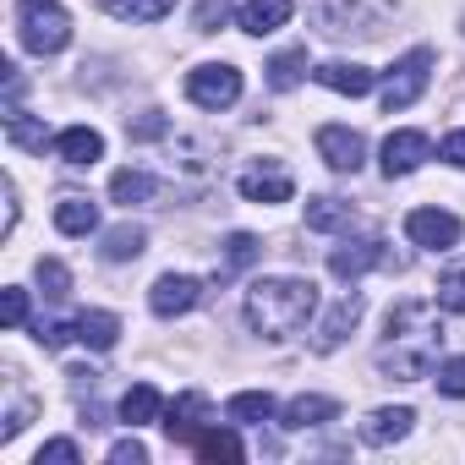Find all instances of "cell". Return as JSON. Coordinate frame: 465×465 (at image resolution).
<instances>
[{
    "label": "cell",
    "instance_id": "cell-5",
    "mask_svg": "<svg viewBox=\"0 0 465 465\" xmlns=\"http://www.w3.org/2000/svg\"><path fill=\"white\" fill-rule=\"evenodd\" d=\"M186 99L197 110H230L242 99V72L224 66V61H208V66H192L186 72Z\"/></svg>",
    "mask_w": 465,
    "mask_h": 465
},
{
    "label": "cell",
    "instance_id": "cell-39",
    "mask_svg": "<svg viewBox=\"0 0 465 465\" xmlns=\"http://www.w3.org/2000/svg\"><path fill=\"white\" fill-rule=\"evenodd\" d=\"M438 153H443V159H449V164H454V170H465V132H449V137H443V148H438Z\"/></svg>",
    "mask_w": 465,
    "mask_h": 465
},
{
    "label": "cell",
    "instance_id": "cell-12",
    "mask_svg": "<svg viewBox=\"0 0 465 465\" xmlns=\"http://www.w3.org/2000/svg\"><path fill=\"white\" fill-rule=\"evenodd\" d=\"M203 427H208V400H203L197 389L175 394V405L164 411V432H170V443H192Z\"/></svg>",
    "mask_w": 465,
    "mask_h": 465
},
{
    "label": "cell",
    "instance_id": "cell-21",
    "mask_svg": "<svg viewBox=\"0 0 465 465\" xmlns=\"http://www.w3.org/2000/svg\"><path fill=\"white\" fill-rule=\"evenodd\" d=\"M159 416H164V400H159L153 383H137V389L121 394V421L126 427H143V421H159Z\"/></svg>",
    "mask_w": 465,
    "mask_h": 465
},
{
    "label": "cell",
    "instance_id": "cell-29",
    "mask_svg": "<svg viewBox=\"0 0 465 465\" xmlns=\"http://www.w3.org/2000/svg\"><path fill=\"white\" fill-rule=\"evenodd\" d=\"M340 224H351V203H340V197H312L307 203V230H340Z\"/></svg>",
    "mask_w": 465,
    "mask_h": 465
},
{
    "label": "cell",
    "instance_id": "cell-26",
    "mask_svg": "<svg viewBox=\"0 0 465 465\" xmlns=\"http://www.w3.org/2000/svg\"><path fill=\"white\" fill-rule=\"evenodd\" d=\"M143 247H148V236H143V224H115L110 236H104V247H99V252H104L110 263H126V258H137Z\"/></svg>",
    "mask_w": 465,
    "mask_h": 465
},
{
    "label": "cell",
    "instance_id": "cell-37",
    "mask_svg": "<svg viewBox=\"0 0 465 465\" xmlns=\"http://www.w3.org/2000/svg\"><path fill=\"white\" fill-rule=\"evenodd\" d=\"M28 323V291H6V329H23Z\"/></svg>",
    "mask_w": 465,
    "mask_h": 465
},
{
    "label": "cell",
    "instance_id": "cell-30",
    "mask_svg": "<svg viewBox=\"0 0 465 465\" xmlns=\"http://www.w3.org/2000/svg\"><path fill=\"white\" fill-rule=\"evenodd\" d=\"M34 274H39V291H45L50 302H66V296H72V274H66V263H61V258H39V269H34Z\"/></svg>",
    "mask_w": 465,
    "mask_h": 465
},
{
    "label": "cell",
    "instance_id": "cell-13",
    "mask_svg": "<svg viewBox=\"0 0 465 465\" xmlns=\"http://www.w3.org/2000/svg\"><path fill=\"white\" fill-rule=\"evenodd\" d=\"M427 153H432V143L421 132H389V143H383V175L389 181L394 175H411V170H421Z\"/></svg>",
    "mask_w": 465,
    "mask_h": 465
},
{
    "label": "cell",
    "instance_id": "cell-32",
    "mask_svg": "<svg viewBox=\"0 0 465 465\" xmlns=\"http://www.w3.org/2000/svg\"><path fill=\"white\" fill-rule=\"evenodd\" d=\"M6 137H12L17 148H45V126H39V121H28L23 110H12V115H6Z\"/></svg>",
    "mask_w": 465,
    "mask_h": 465
},
{
    "label": "cell",
    "instance_id": "cell-35",
    "mask_svg": "<svg viewBox=\"0 0 465 465\" xmlns=\"http://www.w3.org/2000/svg\"><path fill=\"white\" fill-rule=\"evenodd\" d=\"M45 460H55V465H77V460H83V449H77L72 438H50V443L39 449V460H34V465H45Z\"/></svg>",
    "mask_w": 465,
    "mask_h": 465
},
{
    "label": "cell",
    "instance_id": "cell-8",
    "mask_svg": "<svg viewBox=\"0 0 465 465\" xmlns=\"http://www.w3.org/2000/svg\"><path fill=\"white\" fill-rule=\"evenodd\" d=\"M318 153H323L329 170L356 175L361 159H367V143H361V132H351V126H318Z\"/></svg>",
    "mask_w": 465,
    "mask_h": 465
},
{
    "label": "cell",
    "instance_id": "cell-16",
    "mask_svg": "<svg viewBox=\"0 0 465 465\" xmlns=\"http://www.w3.org/2000/svg\"><path fill=\"white\" fill-rule=\"evenodd\" d=\"M291 12H296V0H247V6H242V34L263 39V34L285 28V23H291Z\"/></svg>",
    "mask_w": 465,
    "mask_h": 465
},
{
    "label": "cell",
    "instance_id": "cell-25",
    "mask_svg": "<svg viewBox=\"0 0 465 465\" xmlns=\"http://www.w3.org/2000/svg\"><path fill=\"white\" fill-rule=\"evenodd\" d=\"M104 12L121 23H159L175 12V0H104Z\"/></svg>",
    "mask_w": 465,
    "mask_h": 465
},
{
    "label": "cell",
    "instance_id": "cell-11",
    "mask_svg": "<svg viewBox=\"0 0 465 465\" xmlns=\"http://www.w3.org/2000/svg\"><path fill=\"white\" fill-rule=\"evenodd\" d=\"M291 192H296V181H291V170L274 164V159L242 170V197H247V203H285Z\"/></svg>",
    "mask_w": 465,
    "mask_h": 465
},
{
    "label": "cell",
    "instance_id": "cell-24",
    "mask_svg": "<svg viewBox=\"0 0 465 465\" xmlns=\"http://www.w3.org/2000/svg\"><path fill=\"white\" fill-rule=\"evenodd\" d=\"M153 192H159V181H153L148 170H115V175H110V197L126 203V208H132V203H148Z\"/></svg>",
    "mask_w": 465,
    "mask_h": 465
},
{
    "label": "cell",
    "instance_id": "cell-14",
    "mask_svg": "<svg viewBox=\"0 0 465 465\" xmlns=\"http://www.w3.org/2000/svg\"><path fill=\"white\" fill-rule=\"evenodd\" d=\"M411 421H416V411H411V405H378V411L361 421V443L389 449V443H400V438L411 432Z\"/></svg>",
    "mask_w": 465,
    "mask_h": 465
},
{
    "label": "cell",
    "instance_id": "cell-19",
    "mask_svg": "<svg viewBox=\"0 0 465 465\" xmlns=\"http://www.w3.org/2000/svg\"><path fill=\"white\" fill-rule=\"evenodd\" d=\"M224 416L236 421V427H263V421L274 416V394H269V389H242V394H230Z\"/></svg>",
    "mask_w": 465,
    "mask_h": 465
},
{
    "label": "cell",
    "instance_id": "cell-7",
    "mask_svg": "<svg viewBox=\"0 0 465 465\" xmlns=\"http://www.w3.org/2000/svg\"><path fill=\"white\" fill-rule=\"evenodd\" d=\"M383 263V236H345L334 252H329V274L334 280H361L367 269Z\"/></svg>",
    "mask_w": 465,
    "mask_h": 465
},
{
    "label": "cell",
    "instance_id": "cell-1",
    "mask_svg": "<svg viewBox=\"0 0 465 465\" xmlns=\"http://www.w3.org/2000/svg\"><path fill=\"white\" fill-rule=\"evenodd\" d=\"M438 345H443L438 307H432V302H400V307L389 312V334H383V345H378V367H383V378L421 383V378H432Z\"/></svg>",
    "mask_w": 465,
    "mask_h": 465
},
{
    "label": "cell",
    "instance_id": "cell-20",
    "mask_svg": "<svg viewBox=\"0 0 465 465\" xmlns=\"http://www.w3.org/2000/svg\"><path fill=\"white\" fill-rule=\"evenodd\" d=\"M55 230H66V236H88V230H99V208L77 192H66L55 203Z\"/></svg>",
    "mask_w": 465,
    "mask_h": 465
},
{
    "label": "cell",
    "instance_id": "cell-23",
    "mask_svg": "<svg viewBox=\"0 0 465 465\" xmlns=\"http://www.w3.org/2000/svg\"><path fill=\"white\" fill-rule=\"evenodd\" d=\"M77 323V340L88 345V351H110L115 340H121V318L115 312H83V318H72Z\"/></svg>",
    "mask_w": 465,
    "mask_h": 465
},
{
    "label": "cell",
    "instance_id": "cell-2",
    "mask_svg": "<svg viewBox=\"0 0 465 465\" xmlns=\"http://www.w3.org/2000/svg\"><path fill=\"white\" fill-rule=\"evenodd\" d=\"M312 312H318V285L312 280H258L247 291V323L263 340H291L296 329H307Z\"/></svg>",
    "mask_w": 465,
    "mask_h": 465
},
{
    "label": "cell",
    "instance_id": "cell-10",
    "mask_svg": "<svg viewBox=\"0 0 465 465\" xmlns=\"http://www.w3.org/2000/svg\"><path fill=\"white\" fill-rule=\"evenodd\" d=\"M197 302H203V285H197L192 274H159L153 291H148V307H153L159 318H181V312H192Z\"/></svg>",
    "mask_w": 465,
    "mask_h": 465
},
{
    "label": "cell",
    "instance_id": "cell-38",
    "mask_svg": "<svg viewBox=\"0 0 465 465\" xmlns=\"http://www.w3.org/2000/svg\"><path fill=\"white\" fill-rule=\"evenodd\" d=\"M110 460H115V465H143V460H148V449H143L137 438H121V443L110 449Z\"/></svg>",
    "mask_w": 465,
    "mask_h": 465
},
{
    "label": "cell",
    "instance_id": "cell-27",
    "mask_svg": "<svg viewBox=\"0 0 465 465\" xmlns=\"http://www.w3.org/2000/svg\"><path fill=\"white\" fill-rule=\"evenodd\" d=\"M258 252H263V242H258V236H247V230L224 236V263H219V274H236V269L258 263Z\"/></svg>",
    "mask_w": 465,
    "mask_h": 465
},
{
    "label": "cell",
    "instance_id": "cell-6",
    "mask_svg": "<svg viewBox=\"0 0 465 465\" xmlns=\"http://www.w3.org/2000/svg\"><path fill=\"white\" fill-rule=\"evenodd\" d=\"M405 236L416 247H427V252H449L460 242V219L449 208H411L405 213Z\"/></svg>",
    "mask_w": 465,
    "mask_h": 465
},
{
    "label": "cell",
    "instance_id": "cell-31",
    "mask_svg": "<svg viewBox=\"0 0 465 465\" xmlns=\"http://www.w3.org/2000/svg\"><path fill=\"white\" fill-rule=\"evenodd\" d=\"M438 307L454 312V318H465V269H449V274L438 280Z\"/></svg>",
    "mask_w": 465,
    "mask_h": 465
},
{
    "label": "cell",
    "instance_id": "cell-36",
    "mask_svg": "<svg viewBox=\"0 0 465 465\" xmlns=\"http://www.w3.org/2000/svg\"><path fill=\"white\" fill-rule=\"evenodd\" d=\"M126 137H137V143H153V137H164V115H159V110L137 115V121L126 126Z\"/></svg>",
    "mask_w": 465,
    "mask_h": 465
},
{
    "label": "cell",
    "instance_id": "cell-15",
    "mask_svg": "<svg viewBox=\"0 0 465 465\" xmlns=\"http://www.w3.org/2000/svg\"><path fill=\"white\" fill-rule=\"evenodd\" d=\"M55 153H61L72 170H88V164L104 159V137H99L94 126H66V132L55 137Z\"/></svg>",
    "mask_w": 465,
    "mask_h": 465
},
{
    "label": "cell",
    "instance_id": "cell-34",
    "mask_svg": "<svg viewBox=\"0 0 465 465\" xmlns=\"http://www.w3.org/2000/svg\"><path fill=\"white\" fill-rule=\"evenodd\" d=\"M438 394L465 400V356H449V361L438 367Z\"/></svg>",
    "mask_w": 465,
    "mask_h": 465
},
{
    "label": "cell",
    "instance_id": "cell-17",
    "mask_svg": "<svg viewBox=\"0 0 465 465\" xmlns=\"http://www.w3.org/2000/svg\"><path fill=\"white\" fill-rule=\"evenodd\" d=\"M312 77H318L323 88H334V94H351V99L372 94V83H378V77H372L367 66H356V61H329V66H318Z\"/></svg>",
    "mask_w": 465,
    "mask_h": 465
},
{
    "label": "cell",
    "instance_id": "cell-9",
    "mask_svg": "<svg viewBox=\"0 0 465 465\" xmlns=\"http://www.w3.org/2000/svg\"><path fill=\"white\" fill-rule=\"evenodd\" d=\"M361 312H367V302H361V291H351V296H340L334 307H329V318L318 323V334H312V351H340L345 340H351V329L361 323Z\"/></svg>",
    "mask_w": 465,
    "mask_h": 465
},
{
    "label": "cell",
    "instance_id": "cell-18",
    "mask_svg": "<svg viewBox=\"0 0 465 465\" xmlns=\"http://www.w3.org/2000/svg\"><path fill=\"white\" fill-rule=\"evenodd\" d=\"M334 416H340V405H334L329 394H296V400L285 405V427H291V432L323 427V421H334Z\"/></svg>",
    "mask_w": 465,
    "mask_h": 465
},
{
    "label": "cell",
    "instance_id": "cell-33",
    "mask_svg": "<svg viewBox=\"0 0 465 465\" xmlns=\"http://www.w3.org/2000/svg\"><path fill=\"white\" fill-rule=\"evenodd\" d=\"M224 23H230V0H197V12H192L197 34H219Z\"/></svg>",
    "mask_w": 465,
    "mask_h": 465
},
{
    "label": "cell",
    "instance_id": "cell-3",
    "mask_svg": "<svg viewBox=\"0 0 465 465\" xmlns=\"http://www.w3.org/2000/svg\"><path fill=\"white\" fill-rule=\"evenodd\" d=\"M17 39L34 55H61L72 45V17L61 0H17Z\"/></svg>",
    "mask_w": 465,
    "mask_h": 465
},
{
    "label": "cell",
    "instance_id": "cell-28",
    "mask_svg": "<svg viewBox=\"0 0 465 465\" xmlns=\"http://www.w3.org/2000/svg\"><path fill=\"white\" fill-rule=\"evenodd\" d=\"M302 72H307V50H285V55H274V61H269V88L291 94V88L302 83Z\"/></svg>",
    "mask_w": 465,
    "mask_h": 465
},
{
    "label": "cell",
    "instance_id": "cell-22",
    "mask_svg": "<svg viewBox=\"0 0 465 465\" xmlns=\"http://www.w3.org/2000/svg\"><path fill=\"white\" fill-rule=\"evenodd\" d=\"M192 449H197L203 460H242V454H247V443L236 438V427H203V432L192 438Z\"/></svg>",
    "mask_w": 465,
    "mask_h": 465
},
{
    "label": "cell",
    "instance_id": "cell-4",
    "mask_svg": "<svg viewBox=\"0 0 465 465\" xmlns=\"http://www.w3.org/2000/svg\"><path fill=\"white\" fill-rule=\"evenodd\" d=\"M427 83H432V50L400 55V61L389 66V77H383V110H389V115H394V110H411V104L427 94Z\"/></svg>",
    "mask_w": 465,
    "mask_h": 465
}]
</instances>
